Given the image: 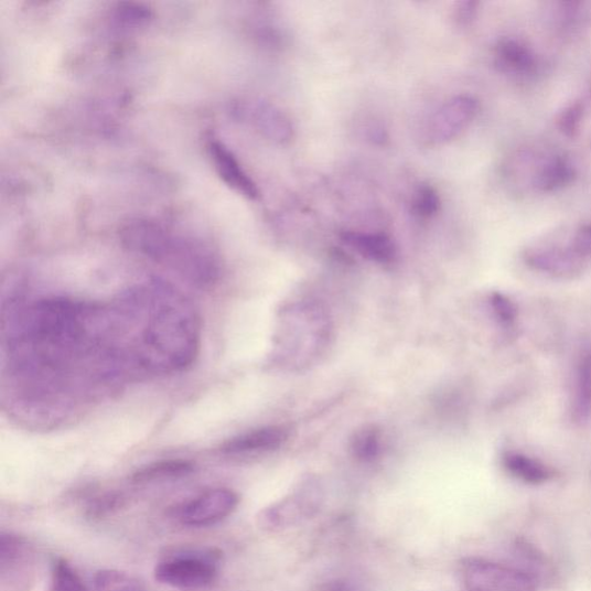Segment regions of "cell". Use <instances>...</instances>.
<instances>
[{"instance_id":"277c9868","label":"cell","mask_w":591,"mask_h":591,"mask_svg":"<svg viewBox=\"0 0 591 591\" xmlns=\"http://www.w3.org/2000/svg\"><path fill=\"white\" fill-rule=\"evenodd\" d=\"M324 488L318 480L301 482L283 499L265 507L257 516L260 529L277 533L310 520L324 504Z\"/></svg>"},{"instance_id":"603a6c76","label":"cell","mask_w":591,"mask_h":591,"mask_svg":"<svg viewBox=\"0 0 591 591\" xmlns=\"http://www.w3.org/2000/svg\"><path fill=\"white\" fill-rule=\"evenodd\" d=\"M440 209V196L431 185H422L416 191L411 211L418 218L429 219Z\"/></svg>"},{"instance_id":"8992f818","label":"cell","mask_w":591,"mask_h":591,"mask_svg":"<svg viewBox=\"0 0 591 591\" xmlns=\"http://www.w3.org/2000/svg\"><path fill=\"white\" fill-rule=\"evenodd\" d=\"M36 563L29 539L11 533L0 536V591H32Z\"/></svg>"},{"instance_id":"2e32d148","label":"cell","mask_w":591,"mask_h":591,"mask_svg":"<svg viewBox=\"0 0 591 591\" xmlns=\"http://www.w3.org/2000/svg\"><path fill=\"white\" fill-rule=\"evenodd\" d=\"M503 464L512 476L527 484H545L554 477L551 468L522 453L507 452L503 456Z\"/></svg>"},{"instance_id":"4fadbf2b","label":"cell","mask_w":591,"mask_h":591,"mask_svg":"<svg viewBox=\"0 0 591 591\" xmlns=\"http://www.w3.org/2000/svg\"><path fill=\"white\" fill-rule=\"evenodd\" d=\"M344 244L367 260L389 264L397 258V246L384 233L346 232L341 235Z\"/></svg>"},{"instance_id":"7402d4cb","label":"cell","mask_w":591,"mask_h":591,"mask_svg":"<svg viewBox=\"0 0 591 591\" xmlns=\"http://www.w3.org/2000/svg\"><path fill=\"white\" fill-rule=\"evenodd\" d=\"M127 504L125 496L109 492L103 496H98L89 502L86 507V516L90 520H103L116 514Z\"/></svg>"},{"instance_id":"30bf717a","label":"cell","mask_w":591,"mask_h":591,"mask_svg":"<svg viewBox=\"0 0 591 591\" xmlns=\"http://www.w3.org/2000/svg\"><path fill=\"white\" fill-rule=\"evenodd\" d=\"M495 63L499 71L515 79H531L538 72V58L533 47L519 37L501 39L495 46Z\"/></svg>"},{"instance_id":"8fae6325","label":"cell","mask_w":591,"mask_h":591,"mask_svg":"<svg viewBox=\"0 0 591 591\" xmlns=\"http://www.w3.org/2000/svg\"><path fill=\"white\" fill-rule=\"evenodd\" d=\"M576 176V166L568 157L551 154L536 159L530 184L537 192L552 193L570 185Z\"/></svg>"},{"instance_id":"6da1fadb","label":"cell","mask_w":591,"mask_h":591,"mask_svg":"<svg viewBox=\"0 0 591 591\" xmlns=\"http://www.w3.org/2000/svg\"><path fill=\"white\" fill-rule=\"evenodd\" d=\"M201 320L180 292L163 284L146 287L141 364L150 372H183L200 353Z\"/></svg>"},{"instance_id":"5bb4252c","label":"cell","mask_w":591,"mask_h":591,"mask_svg":"<svg viewBox=\"0 0 591 591\" xmlns=\"http://www.w3.org/2000/svg\"><path fill=\"white\" fill-rule=\"evenodd\" d=\"M526 261L541 272L554 276H571L579 272L583 261L569 246L568 249L540 248L527 252Z\"/></svg>"},{"instance_id":"9c48e42d","label":"cell","mask_w":591,"mask_h":591,"mask_svg":"<svg viewBox=\"0 0 591 591\" xmlns=\"http://www.w3.org/2000/svg\"><path fill=\"white\" fill-rule=\"evenodd\" d=\"M207 152L218 178L244 198L256 202L260 192L229 147L217 139L207 142Z\"/></svg>"},{"instance_id":"7c38bea8","label":"cell","mask_w":591,"mask_h":591,"mask_svg":"<svg viewBox=\"0 0 591 591\" xmlns=\"http://www.w3.org/2000/svg\"><path fill=\"white\" fill-rule=\"evenodd\" d=\"M288 437L289 432L283 427L261 428L227 440L219 451L226 455L270 452L280 449Z\"/></svg>"},{"instance_id":"52a82bcc","label":"cell","mask_w":591,"mask_h":591,"mask_svg":"<svg viewBox=\"0 0 591 591\" xmlns=\"http://www.w3.org/2000/svg\"><path fill=\"white\" fill-rule=\"evenodd\" d=\"M238 504L239 497L235 491L217 487L172 507L169 514L182 526L203 528L227 519Z\"/></svg>"},{"instance_id":"cb8c5ba5","label":"cell","mask_w":591,"mask_h":591,"mask_svg":"<svg viewBox=\"0 0 591 591\" xmlns=\"http://www.w3.org/2000/svg\"><path fill=\"white\" fill-rule=\"evenodd\" d=\"M584 108L581 104H574L566 108L559 119V128L565 136L573 137L579 131L583 119Z\"/></svg>"},{"instance_id":"9a60e30c","label":"cell","mask_w":591,"mask_h":591,"mask_svg":"<svg viewBox=\"0 0 591 591\" xmlns=\"http://www.w3.org/2000/svg\"><path fill=\"white\" fill-rule=\"evenodd\" d=\"M250 112L256 127L264 136L281 144L290 142L293 137L292 125L281 110L268 104H260Z\"/></svg>"},{"instance_id":"ba28073f","label":"cell","mask_w":591,"mask_h":591,"mask_svg":"<svg viewBox=\"0 0 591 591\" xmlns=\"http://www.w3.org/2000/svg\"><path fill=\"white\" fill-rule=\"evenodd\" d=\"M479 108V103L472 96L452 98L431 117L427 128L428 142L441 144L459 137L472 125Z\"/></svg>"},{"instance_id":"e0dca14e","label":"cell","mask_w":591,"mask_h":591,"mask_svg":"<svg viewBox=\"0 0 591 591\" xmlns=\"http://www.w3.org/2000/svg\"><path fill=\"white\" fill-rule=\"evenodd\" d=\"M194 464L186 460H162L147 464L132 475L135 484H151L168 480H178L191 475Z\"/></svg>"},{"instance_id":"3957f363","label":"cell","mask_w":591,"mask_h":591,"mask_svg":"<svg viewBox=\"0 0 591 591\" xmlns=\"http://www.w3.org/2000/svg\"><path fill=\"white\" fill-rule=\"evenodd\" d=\"M222 554L217 549L182 547L169 550L155 565L154 579L180 591H202L217 580Z\"/></svg>"},{"instance_id":"4316f807","label":"cell","mask_w":591,"mask_h":591,"mask_svg":"<svg viewBox=\"0 0 591 591\" xmlns=\"http://www.w3.org/2000/svg\"><path fill=\"white\" fill-rule=\"evenodd\" d=\"M479 3L461 2L454 10V20L456 26L461 29L470 28L477 15Z\"/></svg>"},{"instance_id":"7a4b0ae2","label":"cell","mask_w":591,"mask_h":591,"mask_svg":"<svg viewBox=\"0 0 591 591\" xmlns=\"http://www.w3.org/2000/svg\"><path fill=\"white\" fill-rule=\"evenodd\" d=\"M131 251L175 270L191 283L206 288L219 276L215 254L201 240L172 233L155 222L138 219L121 232Z\"/></svg>"},{"instance_id":"ffe728a7","label":"cell","mask_w":591,"mask_h":591,"mask_svg":"<svg viewBox=\"0 0 591 591\" xmlns=\"http://www.w3.org/2000/svg\"><path fill=\"white\" fill-rule=\"evenodd\" d=\"M94 591H146L137 578L117 570L98 571L93 578Z\"/></svg>"},{"instance_id":"ac0fdd59","label":"cell","mask_w":591,"mask_h":591,"mask_svg":"<svg viewBox=\"0 0 591 591\" xmlns=\"http://www.w3.org/2000/svg\"><path fill=\"white\" fill-rule=\"evenodd\" d=\"M572 410L577 422L583 423L589 420L591 415V351L581 356L578 365Z\"/></svg>"},{"instance_id":"5b68a950","label":"cell","mask_w":591,"mask_h":591,"mask_svg":"<svg viewBox=\"0 0 591 591\" xmlns=\"http://www.w3.org/2000/svg\"><path fill=\"white\" fill-rule=\"evenodd\" d=\"M460 579L465 591H537L529 573L479 557L461 560Z\"/></svg>"},{"instance_id":"d6986e66","label":"cell","mask_w":591,"mask_h":591,"mask_svg":"<svg viewBox=\"0 0 591 591\" xmlns=\"http://www.w3.org/2000/svg\"><path fill=\"white\" fill-rule=\"evenodd\" d=\"M380 430L376 426H365L352 439L354 456L362 462H373L380 454Z\"/></svg>"},{"instance_id":"484cf974","label":"cell","mask_w":591,"mask_h":591,"mask_svg":"<svg viewBox=\"0 0 591 591\" xmlns=\"http://www.w3.org/2000/svg\"><path fill=\"white\" fill-rule=\"evenodd\" d=\"M571 249L574 254L585 260L591 257V225L580 226L571 239Z\"/></svg>"},{"instance_id":"83f0119b","label":"cell","mask_w":591,"mask_h":591,"mask_svg":"<svg viewBox=\"0 0 591 591\" xmlns=\"http://www.w3.org/2000/svg\"><path fill=\"white\" fill-rule=\"evenodd\" d=\"M320 591H355V589L352 583L346 580H333L326 582L320 588Z\"/></svg>"},{"instance_id":"44dd1931","label":"cell","mask_w":591,"mask_h":591,"mask_svg":"<svg viewBox=\"0 0 591 591\" xmlns=\"http://www.w3.org/2000/svg\"><path fill=\"white\" fill-rule=\"evenodd\" d=\"M52 591H87L79 573L64 558L54 562L52 572Z\"/></svg>"},{"instance_id":"d4e9b609","label":"cell","mask_w":591,"mask_h":591,"mask_svg":"<svg viewBox=\"0 0 591 591\" xmlns=\"http://www.w3.org/2000/svg\"><path fill=\"white\" fill-rule=\"evenodd\" d=\"M490 302L503 326L512 327L515 325L516 309L506 296L496 292L491 296Z\"/></svg>"}]
</instances>
